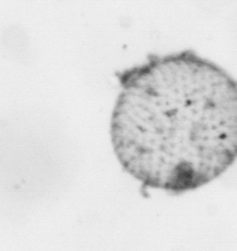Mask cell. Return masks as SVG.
Listing matches in <instances>:
<instances>
[{"instance_id":"obj_1","label":"cell","mask_w":237,"mask_h":251,"mask_svg":"<svg viewBox=\"0 0 237 251\" xmlns=\"http://www.w3.org/2000/svg\"><path fill=\"white\" fill-rule=\"evenodd\" d=\"M111 134L120 165L145 187H202L237 155L236 84L193 58L154 62L123 76Z\"/></svg>"}]
</instances>
